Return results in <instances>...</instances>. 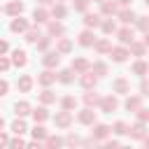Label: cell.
Wrapping results in <instances>:
<instances>
[{"mask_svg":"<svg viewBox=\"0 0 149 149\" xmlns=\"http://www.w3.org/2000/svg\"><path fill=\"white\" fill-rule=\"evenodd\" d=\"M14 63H16V65H23V63H26V54H23V51H14Z\"/></svg>","mask_w":149,"mask_h":149,"instance_id":"1","label":"cell"},{"mask_svg":"<svg viewBox=\"0 0 149 149\" xmlns=\"http://www.w3.org/2000/svg\"><path fill=\"white\" fill-rule=\"evenodd\" d=\"M16 114H21V116L28 114V105L26 102H16Z\"/></svg>","mask_w":149,"mask_h":149,"instance_id":"2","label":"cell"},{"mask_svg":"<svg viewBox=\"0 0 149 149\" xmlns=\"http://www.w3.org/2000/svg\"><path fill=\"white\" fill-rule=\"evenodd\" d=\"M12 128H14V133H23V130H26V123H23V121H16Z\"/></svg>","mask_w":149,"mask_h":149,"instance_id":"3","label":"cell"},{"mask_svg":"<svg viewBox=\"0 0 149 149\" xmlns=\"http://www.w3.org/2000/svg\"><path fill=\"white\" fill-rule=\"evenodd\" d=\"M23 28H26L23 21H14V23H12V30H23Z\"/></svg>","mask_w":149,"mask_h":149,"instance_id":"4","label":"cell"},{"mask_svg":"<svg viewBox=\"0 0 149 149\" xmlns=\"http://www.w3.org/2000/svg\"><path fill=\"white\" fill-rule=\"evenodd\" d=\"M9 147H12V149H23V142H21V140H12Z\"/></svg>","mask_w":149,"mask_h":149,"instance_id":"5","label":"cell"},{"mask_svg":"<svg viewBox=\"0 0 149 149\" xmlns=\"http://www.w3.org/2000/svg\"><path fill=\"white\" fill-rule=\"evenodd\" d=\"M51 79H54V77H51V74H49V72H44V77H42V81H44V84H49V81H51Z\"/></svg>","mask_w":149,"mask_h":149,"instance_id":"6","label":"cell"},{"mask_svg":"<svg viewBox=\"0 0 149 149\" xmlns=\"http://www.w3.org/2000/svg\"><path fill=\"white\" fill-rule=\"evenodd\" d=\"M44 116H47L44 109H37V112H35V119H44Z\"/></svg>","mask_w":149,"mask_h":149,"instance_id":"7","label":"cell"},{"mask_svg":"<svg viewBox=\"0 0 149 149\" xmlns=\"http://www.w3.org/2000/svg\"><path fill=\"white\" fill-rule=\"evenodd\" d=\"M35 137H44V128H35Z\"/></svg>","mask_w":149,"mask_h":149,"instance_id":"8","label":"cell"},{"mask_svg":"<svg viewBox=\"0 0 149 149\" xmlns=\"http://www.w3.org/2000/svg\"><path fill=\"white\" fill-rule=\"evenodd\" d=\"M9 12H21V5H16V2H14V5L9 7Z\"/></svg>","mask_w":149,"mask_h":149,"instance_id":"9","label":"cell"},{"mask_svg":"<svg viewBox=\"0 0 149 149\" xmlns=\"http://www.w3.org/2000/svg\"><path fill=\"white\" fill-rule=\"evenodd\" d=\"M35 19L37 21H44V12H35Z\"/></svg>","mask_w":149,"mask_h":149,"instance_id":"10","label":"cell"},{"mask_svg":"<svg viewBox=\"0 0 149 149\" xmlns=\"http://www.w3.org/2000/svg\"><path fill=\"white\" fill-rule=\"evenodd\" d=\"M86 23H93V26H95V23H98V16H88V19H86Z\"/></svg>","mask_w":149,"mask_h":149,"instance_id":"11","label":"cell"},{"mask_svg":"<svg viewBox=\"0 0 149 149\" xmlns=\"http://www.w3.org/2000/svg\"><path fill=\"white\" fill-rule=\"evenodd\" d=\"M5 91H7V84H5V81H0V95H2Z\"/></svg>","mask_w":149,"mask_h":149,"instance_id":"12","label":"cell"},{"mask_svg":"<svg viewBox=\"0 0 149 149\" xmlns=\"http://www.w3.org/2000/svg\"><path fill=\"white\" fill-rule=\"evenodd\" d=\"M0 70H7V61H2V58H0Z\"/></svg>","mask_w":149,"mask_h":149,"instance_id":"13","label":"cell"},{"mask_svg":"<svg viewBox=\"0 0 149 149\" xmlns=\"http://www.w3.org/2000/svg\"><path fill=\"white\" fill-rule=\"evenodd\" d=\"M5 49H7V42H0V54H2Z\"/></svg>","mask_w":149,"mask_h":149,"instance_id":"14","label":"cell"},{"mask_svg":"<svg viewBox=\"0 0 149 149\" xmlns=\"http://www.w3.org/2000/svg\"><path fill=\"white\" fill-rule=\"evenodd\" d=\"M5 142H7V140H5V135H0V147H2Z\"/></svg>","mask_w":149,"mask_h":149,"instance_id":"15","label":"cell"},{"mask_svg":"<svg viewBox=\"0 0 149 149\" xmlns=\"http://www.w3.org/2000/svg\"><path fill=\"white\" fill-rule=\"evenodd\" d=\"M30 149H42V147L40 144H30Z\"/></svg>","mask_w":149,"mask_h":149,"instance_id":"16","label":"cell"},{"mask_svg":"<svg viewBox=\"0 0 149 149\" xmlns=\"http://www.w3.org/2000/svg\"><path fill=\"white\" fill-rule=\"evenodd\" d=\"M0 126H2V119H0Z\"/></svg>","mask_w":149,"mask_h":149,"instance_id":"17","label":"cell"}]
</instances>
